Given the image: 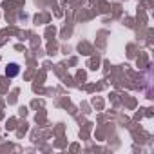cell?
<instances>
[{
  "label": "cell",
  "mask_w": 154,
  "mask_h": 154,
  "mask_svg": "<svg viewBox=\"0 0 154 154\" xmlns=\"http://www.w3.org/2000/svg\"><path fill=\"white\" fill-rule=\"evenodd\" d=\"M18 71H20V67H18L17 63H9V67L6 69L8 76H17V74H18Z\"/></svg>",
  "instance_id": "cell-1"
}]
</instances>
